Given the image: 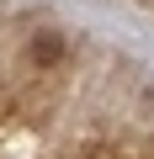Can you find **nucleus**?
Segmentation results:
<instances>
[{"instance_id":"obj_1","label":"nucleus","mask_w":154,"mask_h":159,"mask_svg":"<svg viewBox=\"0 0 154 159\" xmlns=\"http://www.w3.org/2000/svg\"><path fill=\"white\" fill-rule=\"evenodd\" d=\"M27 53H32V64H58V58H64V37H58V32H37Z\"/></svg>"}]
</instances>
